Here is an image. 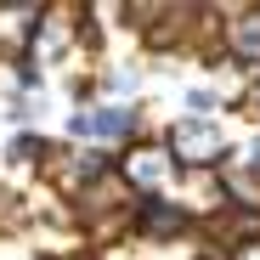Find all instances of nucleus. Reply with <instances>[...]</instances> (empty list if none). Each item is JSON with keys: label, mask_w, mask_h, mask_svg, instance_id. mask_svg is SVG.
<instances>
[{"label": "nucleus", "mask_w": 260, "mask_h": 260, "mask_svg": "<svg viewBox=\"0 0 260 260\" xmlns=\"http://www.w3.org/2000/svg\"><path fill=\"white\" fill-rule=\"evenodd\" d=\"M40 12L34 0H12V6H0V57L6 62H23L28 46H34V28H40Z\"/></svg>", "instance_id": "nucleus-7"}, {"label": "nucleus", "mask_w": 260, "mask_h": 260, "mask_svg": "<svg viewBox=\"0 0 260 260\" xmlns=\"http://www.w3.org/2000/svg\"><path fill=\"white\" fill-rule=\"evenodd\" d=\"M113 170L124 176V187L136 198H170L176 181H181V164H176V153L164 147V136H142V142L119 147Z\"/></svg>", "instance_id": "nucleus-1"}, {"label": "nucleus", "mask_w": 260, "mask_h": 260, "mask_svg": "<svg viewBox=\"0 0 260 260\" xmlns=\"http://www.w3.org/2000/svg\"><path fill=\"white\" fill-rule=\"evenodd\" d=\"M68 136H74V142H91V102L68 113Z\"/></svg>", "instance_id": "nucleus-10"}, {"label": "nucleus", "mask_w": 260, "mask_h": 260, "mask_svg": "<svg viewBox=\"0 0 260 260\" xmlns=\"http://www.w3.org/2000/svg\"><path fill=\"white\" fill-rule=\"evenodd\" d=\"M249 164H260V130L249 136Z\"/></svg>", "instance_id": "nucleus-13"}, {"label": "nucleus", "mask_w": 260, "mask_h": 260, "mask_svg": "<svg viewBox=\"0 0 260 260\" xmlns=\"http://www.w3.org/2000/svg\"><path fill=\"white\" fill-rule=\"evenodd\" d=\"M243 102H249V113H260V79H254L249 91H243Z\"/></svg>", "instance_id": "nucleus-12"}, {"label": "nucleus", "mask_w": 260, "mask_h": 260, "mask_svg": "<svg viewBox=\"0 0 260 260\" xmlns=\"http://www.w3.org/2000/svg\"><path fill=\"white\" fill-rule=\"evenodd\" d=\"M170 198H176V204L192 215L198 226H209L215 215L226 209V187H221V170H181V181H176V192H170Z\"/></svg>", "instance_id": "nucleus-4"}, {"label": "nucleus", "mask_w": 260, "mask_h": 260, "mask_svg": "<svg viewBox=\"0 0 260 260\" xmlns=\"http://www.w3.org/2000/svg\"><path fill=\"white\" fill-rule=\"evenodd\" d=\"M226 260H260V238H254V243H243V249H232Z\"/></svg>", "instance_id": "nucleus-11"}, {"label": "nucleus", "mask_w": 260, "mask_h": 260, "mask_svg": "<svg viewBox=\"0 0 260 260\" xmlns=\"http://www.w3.org/2000/svg\"><path fill=\"white\" fill-rule=\"evenodd\" d=\"M221 108H226V91H215V85H192L187 91V113L192 119H215Z\"/></svg>", "instance_id": "nucleus-9"}, {"label": "nucleus", "mask_w": 260, "mask_h": 260, "mask_svg": "<svg viewBox=\"0 0 260 260\" xmlns=\"http://www.w3.org/2000/svg\"><path fill=\"white\" fill-rule=\"evenodd\" d=\"M221 187H226V209H243V215H260V164H226L221 170Z\"/></svg>", "instance_id": "nucleus-8"}, {"label": "nucleus", "mask_w": 260, "mask_h": 260, "mask_svg": "<svg viewBox=\"0 0 260 260\" xmlns=\"http://www.w3.org/2000/svg\"><path fill=\"white\" fill-rule=\"evenodd\" d=\"M226 62H238L243 74H254L260 79V6H238L232 17H226Z\"/></svg>", "instance_id": "nucleus-6"}, {"label": "nucleus", "mask_w": 260, "mask_h": 260, "mask_svg": "<svg viewBox=\"0 0 260 260\" xmlns=\"http://www.w3.org/2000/svg\"><path fill=\"white\" fill-rule=\"evenodd\" d=\"M136 238L142 243H187V238H204V226L176 198H142L136 204Z\"/></svg>", "instance_id": "nucleus-3"}, {"label": "nucleus", "mask_w": 260, "mask_h": 260, "mask_svg": "<svg viewBox=\"0 0 260 260\" xmlns=\"http://www.w3.org/2000/svg\"><path fill=\"white\" fill-rule=\"evenodd\" d=\"M164 147L176 153L181 170H226L232 164V147H226L221 119H192V113L170 119L164 124Z\"/></svg>", "instance_id": "nucleus-2"}, {"label": "nucleus", "mask_w": 260, "mask_h": 260, "mask_svg": "<svg viewBox=\"0 0 260 260\" xmlns=\"http://www.w3.org/2000/svg\"><path fill=\"white\" fill-rule=\"evenodd\" d=\"M142 108L136 102H91V142L102 147H130V142H142Z\"/></svg>", "instance_id": "nucleus-5"}]
</instances>
